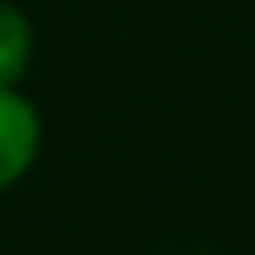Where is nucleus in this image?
<instances>
[{
	"instance_id": "f257e3e1",
	"label": "nucleus",
	"mask_w": 255,
	"mask_h": 255,
	"mask_svg": "<svg viewBox=\"0 0 255 255\" xmlns=\"http://www.w3.org/2000/svg\"><path fill=\"white\" fill-rule=\"evenodd\" d=\"M40 152V112L27 94L0 90V193L13 188Z\"/></svg>"
},
{
	"instance_id": "f03ea898",
	"label": "nucleus",
	"mask_w": 255,
	"mask_h": 255,
	"mask_svg": "<svg viewBox=\"0 0 255 255\" xmlns=\"http://www.w3.org/2000/svg\"><path fill=\"white\" fill-rule=\"evenodd\" d=\"M31 49H36V31L27 22V13L9 0H0V90L22 85L27 67H31Z\"/></svg>"
}]
</instances>
